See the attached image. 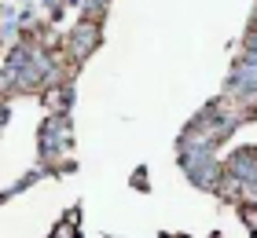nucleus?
<instances>
[{
  "mask_svg": "<svg viewBox=\"0 0 257 238\" xmlns=\"http://www.w3.org/2000/svg\"><path fill=\"white\" fill-rule=\"evenodd\" d=\"M55 238H74V231H70V227H66V223H63V227H59V231H55Z\"/></svg>",
  "mask_w": 257,
  "mask_h": 238,
  "instance_id": "nucleus-1",
  "label": "nucleus"
}]
</instances>
